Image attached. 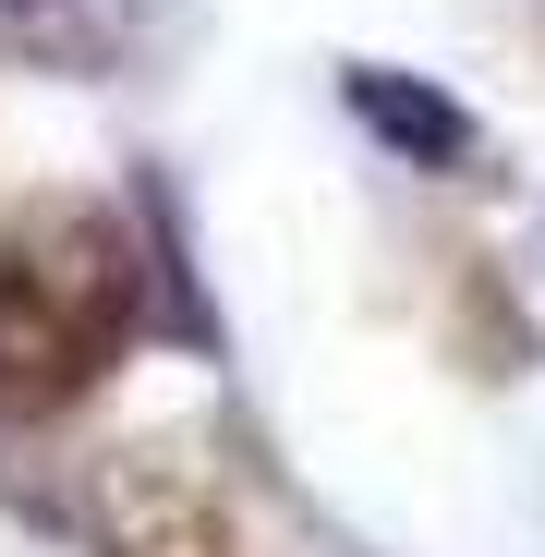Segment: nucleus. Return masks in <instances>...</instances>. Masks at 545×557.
Listing matches in <instances>:
<instances>
[{
    "instance_id": "1",
    "label": "nucleus",
    "mask_w": 545,
    "mask_h": 557,
    "mask_svg": "<svg viewBox=\"0 0 545 557\" xmlns=\"http://www.w3.org/2000/svg\"><path fill=\"white\" fill-rule=\"evenodd\" d=\"M146 339V255L110 207H37L0 231V424L73 412Z\"/></svg>"
},
{
    "instance_id": "2",
    "label": "nucleus",
    "mask_w": 545,
    "mask_h": 557,
    "mask_svg": "<svg viewBox=\"0 0 545 557\" xmlns=\"http://www.w3.org/2000/svg\"><path fill=\"white\" fill-rule=\"evenodd\" d=\"M98 521H110L122 557H231V497L195 448H110Z\"/></svg>"
},
{
    "instance_id": "3",
    "label": "nucleus",
    "mask_w": 545,
    "mask_h": 557,
    "mask_svg": "<svg viewBox=\"0 0 545 557\" xmlns=\"http://www.w3.org/2000/svg\"><path fill=\"white\" fill-rule=\"evenodd\" d=\"M339 98H351L363 134H376L388 158H412V170H461V158H473V110L448 98V85H424V73H376V61H351Z\"/></svg>"
},
{
    "instance_id": "4",
    "label": "nucleus",
    "mask_w": 545,
    "mask_h": 557,
    "mask_svg": "<svg viewBox=\"0 0 545 557\" xmlns=\"http://www.w3.org/2000/svg\"><path fill=\"white\" fill-rule=\"evenodd\" d=\"M13 13H25V0H13Z\"/></svg>"
}]
</instances>
